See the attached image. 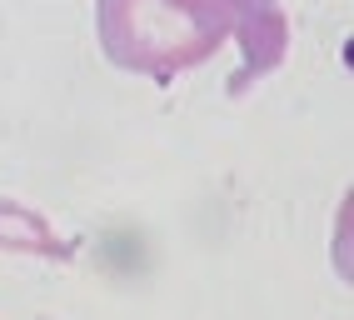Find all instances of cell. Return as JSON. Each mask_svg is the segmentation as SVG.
I'll return each instance as SVG.
<instances>
[{
    "label": "cell",
    "mask_w": 354,
    "mask_h": 320,
    "mask_svg": "<svg viewBox=\"0 0 354 320\" xmlns=\"http://www.w3.org/2000/svg\"><path fill=\"white\" fill-rule=\"evenodd\" d=\"M95 30L110 65L150 80H175L220 51V35L180 0H95Z\"/></svg>",
    "instance_id": "obj_1"
},
{
    "label": "cell",
    "mask_w": 354,
    "mask_h": 320,
    "mask_svg": "<svg viewBox=\"0 0 354 320\" xmlns=\"http://www.w3.org/2000/svg\"><path fill=\"white\" fill-rule=\"evenodd\" d=\"M200 26H209L220 40L234 35L240 45V71H234V90L250 80L270 75L290 51V20L279 10V0H180Z\"/></svg>",
    "instance_id": "obj_2"
}]
</instances>
